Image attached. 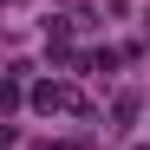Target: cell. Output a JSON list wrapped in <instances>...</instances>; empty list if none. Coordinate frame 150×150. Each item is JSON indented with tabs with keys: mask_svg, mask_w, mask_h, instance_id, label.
<instances>
[{
	"mask_svg": "<svg viewBox=\"0 0 150 150\" xmlns=\"http://www.w3.org/2000/svg\"><path fill=\"white\" fill-rule=\"evenodd\" d=\"M33 105H39V111H85V98L72 91V85H39Z\"/></svg>",
	"mask_w": 150,
	"mask_h": 150,
	"instance_id": "6da1fadb",
	"label": "cell"
},
{
	"mask_svg": "<svg viewBox=\"0 0 150 150\" xmlns=\"http://www.w3.org/2000/svg\"><path fill=\"white\" fill-rule=\"evenodd\" d=\"M111 117H117L111 131H131V117H137V98H117V105H111Z\"/></svg>",
	"mask_w": 150,
	"mask_h": 150,
	"instance_id": "7a4b0ae2",
	"label": "cell"
}]
</instances>
